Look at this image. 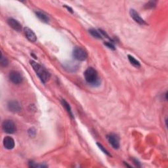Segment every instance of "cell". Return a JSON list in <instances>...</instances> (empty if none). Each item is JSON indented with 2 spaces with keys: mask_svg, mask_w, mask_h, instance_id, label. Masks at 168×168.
<instances>
[{
  "mask_svg": "<svg viewBox=\"0 0 168 168\" xmlns=\"http://www.w3.org/2000/svg\"><path fill=\"white\" fill-rule=\"evenodd\" d=\"M30 64H31V66L35 71V72L36 73L43 83L45 84L47 81H49L50 78V74L47 72V70H45L42 65L34 62L33 60L30 61Z\"/></svg>",
  "mask_w": 168,
  "mask_h": 168,
  "instance_id": "6da1fadb",
  "label": "cell"
},
{
  "mask_svg": "<svg viewBox=\"0 0 168 168\" xmlns=\"http://www.w3.org/2000/svg\"><path fill=\"white\" fill-rule=\"evenodd\" d=\"M85 79L89 84H94L97 80L98 74L93 68H88L84 72Z\"/></svg>",
  "mask_w": 168,
  "mask_h": 168,
  "instance_id": "7a4b0ae2",
  "label": "cell"
},
{
  "mask_svg": "<svg viewBox=\"0 0 168 168\" xmlns=\"http://www.w3.org/2000/svg\"><path fill=\"white\" fill-rule=\"evenodd\" d=\"M2 128L6 133L9 134L14 133L16 131V125H15L13 121L9 120L3 121L2 124Z\"/></svg>",
  "mask_w": 168,
  "mask_h": 168,
  "instance_id": "3957f363",
  "label": "cell"
},
{
  "mask_svg": "<svg viewBox=\"0 0 168 168\" xmlns=\"http://www.w3.org/2000/svg\"><path fill=\"white\" fill-rule=\"evenodd\" d=\"M73 57L76 60L84 61L88 58V53L81 47H76L73 51Z\"/></svg>",
  "mask_w": 168,
  "mask_h": 168,
  "instance_id": "277c9868",
  "label": "cell"
},
{
  "mask_svg": "<svg viewBox=\"0 0 168 168\" xmlns=\"http://www.w3.org/2000/svg\"><path fill=\"white\" fill-rule=\"evenodd\" d=\"M9 79L14 84H19L22 82L23 77L17 71H12L9 74Z\"/></svg>",
  "mask_w": 168,
  "mask_h": 168,
  "instance_id": "5b68a950",
  "label": "cell"
},
{
  "mask_svg": "<svg viewBox=\"0 0 168 168\" xmlns=\"http://www.w3.org/2000/svg\"><path fill=\"white\" fill-rule=\"evenodd\" d=\"M107 139L110 144L114 149H118L120 147V142L118 137L114 133H111L107 135Z\"/></svg>",
  "mask_w": 168,
  "mask_h": 168,
  "instance_id": "8992f818",
  "label": "cell"
},
{
  "mask_svg": "<svg viewBox=\"0 0 168 168\" xmlns=\"http://www.w3.org/2000/svg\"><path fill=\"white\" fill-rule=\"evenodd\" d=\"M24 32L25 35H26V37L29 41H30V42H36L37 40L36 35H35V33L31 29H30L29 28H27V27H25L24 28Z\"/></svg>",
  "mask_w": 168,
  "mask_h": 168,
  "instance_id": "52a82bcc",
  "label": "cell"
},
{
  "mask_svg": "<svg viewBox=\"0 0 168 168\" xmlns=\"http://www.w3.org/2000/svg\"><path fill=\"white\" fill-rule=\"evenodd\" d=\"M3 145L7 149H13L14 147V141L11 137H6L3 139Z\"/></svg>",
  "mask_w": 168,
  "mask_h": 168,
  "instance_id": "ba28073f",
  "label": "cell"
},
{
  "mask_svg": "<svg viewBox=\"0 0 168 168\" xmlns=\"http://www.w3.org/2000/svg\"><path fill=\"white\" fill-rule=\"evenodd\" d=\"M8 108L13 113H18L21 110V106L17 101H10L8 103Z\"/></svg>",
  "mask_w": 168,
  "mask_h": 168,
  "instance_id": "9c48e42d",
  "label": "cell"
},
{
  "mask_svg": "<svg viewBox=\"0 0 168 168\" xmlns=\"http://www.w3.org/2000/svg\"><path fill=\"white\" fill-rule=\"evenodd\" d=\"M130 15L131 17L133 18V19L135 20V21L137 23H139L140 24H145L144 20L142 19L141 17L139 14L137 13L135 10L134 9H131L130 10Z\"/></svg>",
  "mask_w": 168,
  "mask_h": 168,
  "instance_id": "30bf717a",
  "label": "cell"
},
{
  "mask_svg": "<svg viewBox=\"0 0 168 168\" xmlns=\"http://www.w3.org/2000/svg\"><path fill=\"white\" fill-rule=\"evenodd\" d=\"M8 24L10 27L17 31H20L22 29V26L17 20L13 18H9L8 20Z\"/></svg>",
  "mask_w": 168,
  "mask_h": 168,
  "instance_id": "8fae6325",
  "label": "cell"
},
{
  "mask_svg": "<svg viewBox=\"0 0 168 168\" xmlns=\"http://www.w3.org/2000/svg\"><path fill=\"white\" fill-rule=\"evenodd\" d=\"M35 14H36V16L41 20H42V22H44L45 23H47L49 22V17L45 13H43V12L36 11V12H35Z\"/></svg>",
  "mask_w": 168,
  "mask_h": 168,
  "instance_id": "7c38bea8",
  "label": "cell"
},
{
  "mask_svg": "<svg viewBox=\"0 0 168 168\" xmlns=\"http://www.w3.org/2000/svg\"><path fill=\"white\" fill-rule=\"evenodd\" d=\"M61 103H62L63 106L64 107V109H66V110L67 111V113H68V114L71 116L73 117V114L72 113V110H71V108L69 105V104L67 103V101H66L64 99H62L61 100Z\"/></svg>",
  "mask_w": 168,
  "mask_h": 168,
  "instance_id": "4fadbf2b",
  "label": "cell"
},
{
  "mask_svg": "<svg viewBox=\"0 0 168 168\" xmlns=\"http://www.w3.org/2000/svg\"><path fill=\"white\" fill-rule=\"evenodd\" d=\"M128 59L129 60V62L133 64V66H135V67H141V64L139 62L138 60H137V59H135L133 56L131 55H128Z\"/></svg>",
  "mask_w": 168,
  "mask_h": 168,
  "instance_id": "5bb4252c",
  "label": "cell"
},
{
  "mask_svg": "<svg viewBox=\"0 0 168 168\" xmlns=\"http://www.w3.org/2000/svg\"><path fill=\"white\" fill-rule=\"evenodd\" d=\"M89 33L93 35V37L98 38V39H102V35L100 34V32H99L97 30H94V29H91L89 30Z\"/></svg>",
  "mask_w": 168,
  "mask_h": 168,
  "instance_id": "9a60e30c",
  "label": "cell"
},
{
  "mask_svg": "<svg viewBox=\"0 0 168 168\" xmlns=\"http://www.w3.org/2000/svg\"><path fill=\"white\" fill-rule=\"evenodd\" d=\"M8 60L3 57V55H2V57H1V64L2 66H3V67H7V66L8 65Z\"/></svg>",
  "mask_w": 168,
  "mask_h": 168,
  "instance_id": "2e32d148",
  "label": "cell"
},
{
  "mask_svg": "<svg viewBox=\"0 0 168 168\" xmlns=\"http://www.w3.org/2000/svg\"><path fill=\"white\" fill-rule=\"evenodd\" d=\"M156 2H149L146 5V8H153L156 6Z\"/></svg>",
  "mask_w": 168,
  "mask_h": 168,
  "instance_id": "e0dca14e",
  "label": "cell"
},
{
  "mask_svg": "<svg viewBox=\"0 0 168 168\" xmlns=\"http://www.w3.org/2000/svg\"><path fill=\"white\" fill-rule=\"evenodd\" d=\"M97 145H98V146L99 147V149H101V150L103 151L104 154H106V155H108V156H110V154L109 153V152L104 148V146H103V145H102L100 144V143H97Z\"/></svg>",
  "mask_w": 168,
  "mask_h": 168,
  "instance_id": "ac0fdd59",
  "label": "cell"
},
{
  "mask_svg": "<svg viewBox=\"0 0 168 168\" xmlns=\"http://www.w3.org/2000/svg\"><path fill=\"white\" fill-rule=\"evenodd\" d=\"M106 46H108V47H109L110 49H115L114 48V45L113 43H111L110 42H108V43H104Z\"/></svg>",
  "mask_w": 168,
  "mask_h": 168,
  "instance_id": "d6986e66",
  "label": "cell"
}]
</instances>
